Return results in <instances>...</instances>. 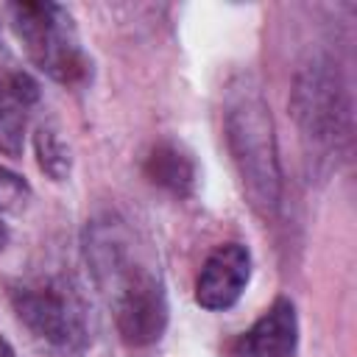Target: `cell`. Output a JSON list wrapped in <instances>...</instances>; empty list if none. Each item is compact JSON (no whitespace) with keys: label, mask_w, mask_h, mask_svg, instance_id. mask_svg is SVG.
I'll use <instances>...</instances> for the list:
<instances>
[{"label":"cell","mask_w":357,"mask_h":357,"mask_svg":"<svg viewBox=\"0 0 357 357\" xmlns=\"http://www.w3.org/2000/svg\"><path fill=\"white\" fill-rule=\"evenodd\" d=\"M223 128L231 159L237 165L243 192L257 215L273 218L279 209V162L273 142V123L262 89L254 78L240 75L226 89Z\"/></svg>","instance_id":"6da1fadb"},{"label":"cell","mask_w":357,"mask_h":357,"mask_svg":"<svg viewBox=\"0 0 357 357\" xmlns=\"http://www.w3.org/2000/svg\"><path fill=\"white\" fill-rule=\"evenodd\" d=\"M98 271L109 279L117 332L131 346H148L167 326V298L162 282L139 262H131L120 245L103 248Z\"/></svg>","instance_id":"7a4b0ae2"},{"label":"cell","mask_w":357,"mask_h":357,"mask_svg":"<svg viewBox=\"0 0 357 357\" xmlns=\"http://www.w3.org/2000/svg\"><path fill=\"white\" fill-rule=\"evenodd\" d=\"M11 22L28 59L53 81L78 84L86 78L89 61L81 50L73 17L56 3H17Z\"/></svg>","instance_id":"3957f363"},{"label":"cell","mask_w":357,"mask_h":357,"mask_svg":"<svg viewBox=\"0 0 357 357\" xmlns=\"http://www.w3.org/2000/svg\"><path fill=\"white\" fill-rule=\"evenodd\" d=\"M17 318L47 346L78 351L86 343V326L78 298L56 279L22 282L11 290Z\"/></svg>","instance_id":"277c9868"},{"label":"cell","mask_w":357,"mask_h":357,"mask_svg":"<svg viewBox=\"0 0 357 357\" xmlns=\"http://www.w3.org/2000/svg\"><path fill=\"white\" fill-rule=\"evenodd\" d=\"M293 112L304 139L324 151L337 148V142L346 137L349 106L337 73L329 61H312L298 73L293 89Z\"/></svg>","instance_id":"5b68a950"},{"label":"cell","mask_w":357,"mask_h":357,"mask_svg":"<svg viewBox=\"0 0 357 357\" xmlns=\"http://www.w3.org/2000/svg\"><path fill=\"white\" fill-rule=\"evenodd\" d=\"M251 276V257L240 243L218 245L198 279H195V301L204 310H229L245 290Z\"/></svg>","instance_id":"8992f818"},{"label":"cell","mask_w":357,"mask_h":357,"mask_svg":"<svg viewBox=\"0 0 357 357\" xmlns=\"http://www.w3.org/2000/svg\"><path fill=\"white\" fill-rule=\"evenodd\" d=\"M298 343V321L296 310L287 298H279L268 307V312L240 335L234 343L237 357H293Z\"/></svg>","instance_id":"52a82bcc"},{"label":"cell","mask_w":357,"mask_h":357,"mask_svg":"<svg viewBox=\"0 0 357 357\" xmlns=\"http://www.w3.org/2000/svg\"><path fill=\"white\" fill-rule=\"evenodd\" d=\"M36 95V84L22 73L0 78V153L17 156L22 151L25 112Z\"/></svg>","instance_id":"ba28073f"},{"label":"cell","mask_w":357,"mask_h":357,"mask_svg":"<svg viewBox=\"0 0 357 357\" xmlns=\"http://www.w3.org/2000/svg\"><path fill=\"white\" fill-rule=\"evenodd\" d=\"M145 173L151 176L153 184L170 190V192H190L192 181H195V167L190 162V156H184L176 145H159L153 148V153L148 156Z\"/></svg>","instance_id":"9c48e42d"},{"label":"cell","mask_w":357,"mask_h":357,"mask_svg":"<svg viewBox=\"0 0 357 357\" xmlns=\"http://www.w3.org/2000/svg\"><path fill=\"white\" fill-rule=\"evenodd\" d=\"M36 153H39V167L47 176L64 178L70 173V153H67L64 142L56 137V131L39 128V134H36Z\"/></svg>","instance_id":"30bf717a"},{"label":"cell","mask_w":357,"mask_h":357,"mask_svg":"<svg viewBox=\"0 0 357 357\" xmlns=\"http://www.w3.org/2000/svg\"><path fill=\"white\" fill-rule=\"evenodd\" d=\"M28 195H31L28 184H25L17 173L0 167V209H11V212H17V209L25 206Z\"/></svg>","instance_id":"8fae6325"},{"label":"cell","mask_w":357,"mask_h":357,"mask_svg":"<svg viewBox=\"0 0 357 357\" xmlns=\"http://www.w3.org/2000/svg\"><path fill=\"white\" fill-rule=\"evenodd\" d=\"M0 357H14V349L8 346V340L0 337Z\"/></svg>","instance_id":"7c38bea8"},{"label":"cell","mask_w":357,"mask_h":357,"mask_svg":"<svg viewBox=\"0 0 357 357\" xmlns=\"http://www.w3.org/2000/svg\"><path fill=\"white\" fill-rule=\"evenodd\" d=\"M6 243H8V231H6V226L0 223V251L6 248Z\"/></svg>","instance_id":"4fadbf2b"}]
</instances>
